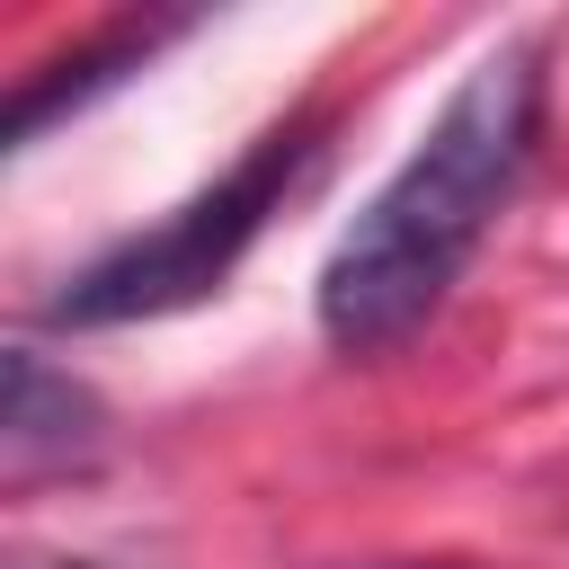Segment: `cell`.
Listing matches in <instances>:
<instances>
[{"label":"cell","mask_w":569,"mask_h":569,"mask_svg":"<svg viewBox=\"0 0 569 569\" xmlns=\"http://www.w3.org/2000/svg\"><path fill=\"white\" fill-rule=\"evenodd\" d=\"M533 142H542V44L507 36L453 80L418 151L338 231L320 293H311L320 338L347 356H382L409 329H427L436 302L462 284L471 249L489 240V222L507 213V196L525 187Z\"/></svg>","instance_id":"1"},{"label":"cell","mask_w":569,"mask_h":569,"mask_svg":"<svg viewBox=\"0 0 569 569\" xmlns=\"http://www.w3.org/2000/svg\"><path fill=\"white\" fill-rule=\"evenodd\" d=\"M320 124L284 116L267 124L222 178H204L187 204H169L151 231H124L116 249H98L89 267L62 276V293L44 302L53 329H133V320H169L204 293L231 284V267L249 258V240L267 231V213L293 196V178L311 169Z\"/></svg>","instance_id":"2"},{"label":"cell","mask_w":569,"mask_h":569,"mask_svg":"<svg viewBox=\"0 0 569 569\" xmlns=\"http://www.w3.org/2000/svg\"><path fill=\"white\" fill-rule=\"evenodd\" d=\"M107 445V409L89 382H71L62 365H44L36 347H9L0 365V453L18 480L36 471H71Z\"/></svg>","instance_id":"3"},{"label":"cell","mask_w":569,"mask_h":569,"mask_svg":"<svg viewBox=\"0 0 569 569\" xmlns=\"http://www.w3.org/2000/svg\"><path fill=\"white\" fill-rule=\"evenodd\" d=\"M160 36H178V18H124V27H107V36H89L71 62H53V71H36L27 89H18V107H9V151L18 142H36L62 107H80L89 89H107V80H124V71H142L151 62V44Z\"/></svg>","instance_id":"4"},{"label":"cell","mask_w":569,"mask_h":569,"mask_svg":"<svg viewBox=\"0 0 569 569\" xmlns=\"http://www.w3.org/2000/svg\"><path fill=\"white\" fill-rule=\"evenodd\" d=\"M382 569H445V560H382Z\"/></svg>","instance_id":"5"},{"label":"cell","mask_w":569,"mask_h":569,"mask_svg":"<svg viewBox=\"0 0 569 569\" xmlns=\"http://www.w3.org/2000/svg\"><path fill=\"white\" fill-rule=\"evenodd\" d=\"M18 569H80V560H18Z\"/></svg>","instance_id":"6"}]
</instances>
